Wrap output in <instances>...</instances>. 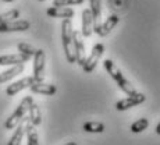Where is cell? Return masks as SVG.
Wrapping results in <instances>:
<instances>
[{
    "label": "cell",
    "mask_w": 160,
    "mask_h": 145,
    "mask_svg": "<svg viewBox=\"0 0 160 145\" xmlns=\"http://www.w3.org/2000/svg\"><path fill=\"white\" fill-rule=\"evenodd\" d=\"M93 32V20H92V14L89 8H85L82 11V28H81V34L85 38H89Z\"/></svg>",
    "instance_id": "obj_14"
},
{
    "label": "cell",
    "mask_w": 160,
    "mask_h": 145,
    "mask_svg": "<svg viewBox=\"0 0 160 145\" xmlns=\"http://www.w3.org/2000/svg\"><path fill=\"white\" fill-rule=\"evenodd\" d=\"M103 66H104V69H106V71L110 74V77L114 80L116 84L118 85V88L121 89L124 94H127L128 96H132V95L137 94V89H135V87L131 84L130 81H128L127 78H125L124 75H122L121 70L116 66L114 61L110 60V59H106V60L103 61Z\"/></svg>",
    "instance_id": "obj_1"
},
{
    "label": "cell",
    "mask_w": 160,
    "mask_h": 145,
    "mask_svg": "<svg viewBox=\"0 0 160 145\" xmlns=\"http://www.w3.org/2000/svg\"><path fill=\"white\" fill-rule=\"evenodd\" d=\"M46 14L53 18H63V20H71L75 11L70 7H50L46 10Z\"/></svg>",
    "instance_id": "obj_13"
},
{
    "label": "cell",
    "mask_w": 160,
    "mask_h": 145,
    "mask_svg": "<svg viewBox=\"0 0 160 145\" xmlns=\"http://www.w3.org/2000/svg\"><path fill=\"white\" fill-rule=\"evenodd\" d=\"M146 99V96L143 94H139V92H137L135 95H132V96H128V98H124V99L118 101L116 103V109L117 110H128L130 107H134V106H138V105L143 103Z\"/></svg>",
    "instance_id": "obj_9"
},
{
    "label": "cell",
    "mask_w": 160,
    "mask_h": 145,
    "mask_svg": "<svg viewBox=\"0 0 160 145\" xmlns=\"http://www.w3.org/2000/svg\"><path fill=\"white\" fill-rule=\"evenodd\" d=\"M28 56L22 53H15V54H4L0 56V66H18V64H24L29 61Z\"/></svg>",
    "instance_id": "obj_11"
},
{
    "label": "cell",
    "mask_w": 160,
    "mask_h": 145,
    "mask_svg": "<svg viewBox=\"0 0 160 145\" xmlns=\"http://www.w3.org/2000/svg\"><path fill=\"white\" fill-rule=\"evenodd\" d=\"M18 17H20V10H17V8L7 11V13L0 14V25H2L3 23H8V21H14V20H17Z\"/></svg>",
    "instance_id": "obj_22"
},
{
    "label": "cell",
    "mask_w": 160,
    "mask_h": 145,
    "mask_svg": "<svg viewBox=\"0 0 160 145\" xmlns=\"http://www.w3.org/2000/svg\"><path fill=\"white\" fill-rule=\"evenodd\" d=\"M45 64L46 54L42 49H36V53L33 56V78L36 82H43L45 80Z\"/></svg>",
    "instance_id": "obj_4"
},
{
    "label": "cell",
    "mask_w": 160,
    "mask_h": 145,
    "mask_svg": "<svg viewBox=\"0 0 160 145\" xmlns=\"http://www.w3.org/2000/svg\"><path fill=\"white\" fill-rule=\"evenodd\" d=\"M66 145H77V142H68V144H66Z\"/></svg>",
    "instance_id": "obj_26"
},
{
    "label": "cell",
    "mask_w": 160,
    "mask_h": 145,
    "mask_svg": "<svg viewBox=\"0 0 160 145\" xmlns=\"http://www.w3.org/2000/svg\"><path fill=\"white\" fill-rule=\"evenodd\" d=\"M28 113H29V122H31V124L33 126V127H36V126H39L42 123V113H41V109H39V106L33 102L32 105L29 106V110H28Z\"/></svg>",
    "instance_id": "obj_18"
},
{
    "label": "cell",
    "mask_w": 160,
    "mask_h": 145,
    "mask_svg": "<svg viewBox=\"0 0 160 145\" xmlns=\"http://www.w3.org/2000/svg\"><path fill=\"white\" fill-rule=\"evenodd\" d=\"M149 127V120L148 119H138L131 124V131L132 132H142Z\"/></svg>",
    "instance_id": "obj_21"
},
{
    "label": "cell",
    "mask_w": 160,
    "mask_h": 145,
    "mask_svg": "<svg viewBox=\"0 0 160 145\" xmlns=\"http://www.w3.org/2000/svg\"><path fill=\"white\" fill-rule=\"evenodd\" d=\"M72 42H74V53H75V61L79 66H84L85 60V44H84V36H82L81 31H72Z\"/></svg>",
    "instance_id": "obj_5"
},
{
    "label": "cell",
    "mask_w": 160,
    "mask_h": 145,
    "mask_svg": "<svg viewBox=\"0 0 160 145\" xmlns=\"http://www.w3.org/2000/svg\"><path fill=\"white\" fill-rule=\"evenodd\" d=\"M104 53V45L103 44H96L92 48V52L91 54L87 57V60H85L84 66H82V69H84L85 73H92L95 70V67H96L98 61L100 60V57L103 56Z\"/></svg>",
    "instance_id": "obj_6"
},
{
    "label": "cell",
    "mask_w": 160,
    "mask_h": 145,
    "mask_svg": "<svg viewBox=\"0 0 160 145\" xmlns=\"http://www.w3.org/2000/svg\"><path fill=\"white\" fill-rule=\"evenodd\" d=\"M33 84H36L33 77H25V78H21V80H18V81L8 85V87L6 88V94H7L8 96H14V95H17L18 92H21L22 89L31 88Z\"/></svg>",
    "instance_id": "obj_7"
},
{
    "label": "cell",
    "mask_w": 160,
    "mask_h": 145,
    "mask_svg": "<svg viewBox=\"0 0 160 145\" xmlns=\"http://www.w3.org/2000/svg\"><path fill=\"white\" fill-rule=\"evenodd\" d=\"M22 71H24V64H18V66H13L11 69L0 73V84H4V82L10 81L11 78L17 77L18 74H21Z\"/></svg>",
    "instance_id": "obj_17"
},
{
    "label": "cell",
    "mask_w": 160,
    "mask_h": 145,
    "mask_svg": "<svg viewBox=\"0 0 160 145\" xmlns=\"http://www.w3.org/2000/svg\"><path fill=\"white\" fill-rule=\"evenodd\" d=\"M87 132H95V134H99V132H103L104 131V124L100 122H87L84 126H82Z\"/></svg>",
    "instance_id": "obj_20"
},
{
    "label": "cell",
    "mask_w": 160,
    "mask_h": 145,
    "mask_svg": "<svg viewBox=\"0 0 160 145\" xmlns=\"http://www.w3.org/2000/svg\"><path fill=\"white\" fill-rule=\"evenodd\" d=\"M91 4V14H92V20H93V32L98 34V31L100 28V21H102V2L100 0H89Z\"/></svg>",
    "instance_id": "obj_10"
},
{
    "label": "cell",
    "mask_w": 160,
    "mask_h": 145,
    "mask_svg": "<svg viewBox=\"0 0 160 145\" xmlns=\"http://www.w3.org/2000/svg\"><path fill=\"white\" fill-rule=\"evenodd\" d=\"M3 2H14V0H3Z\"/></svg>",
    "instance_id": "obj_27"
},
{
    "label": "cell",
    "mask_w": 160,
    "mask_h": 145,
    "mask_svg": "<svg viewBox=\"0 0 160 145\" xmlns=\"http://www.w3.org/2000/svg\"><path fill=\"white\" fill-rule=\"evenodd\" d=\"M27 137H28V145H39V137H38V131L36 128L31 124L29 119L27 122Z\"/></svg>",
    "instance_id": "obj_19"
},
{
    "label": "cell",
    "mask_w": 160,
    "mask_h": 145,
    "mask_svg": "<svg viewBox=\"0 0 160 145\" xmlns=\"http://www.w3.org/2000/svg\"><path fill=\"white\" fill-rule=\"evenodd\" d=\"M72 23L71 20H63L61 23V41L66 59L70 64L75 63V53H74V42H72Z\"/></svg>",
    "instance_id": "obj_2"
},
{
    "label": "cell",
    "mask_w": 160,
    "mask_h": 145,
    "mask_svg": "<svg viewBox=\"0 0 160 145\" xmlns=\"http://www.w3.org/2000/svg\"><path fill=\"white\" fill-rule=\"evenodd\" d=\"M120 23V17L116 14H112L110 17H107L106 20H104V23L100 24V28L98 31V35L99 36H107L110 32H112L113 29L116 28V25Z\"/></svg>",
    "instance_id": "obj_12"
},
{
    "label": "cell",
    "mask_w": 160,
    "mask_h": 145,
    "mask_svg": "<svg viewBox=\"0 0 160 145\" xmlns=\"http://www.w3.org/2000/svg\"><path fill=\"white\" fill-rule=\"evenodd\" d=\"M156 132H158V134L160 135V123L158 124V127H156Z\"/></svg>",
    "instance_id": "obj_25"
},
{
    "label": "cell",
    "mask_w": 160,
    "mask_h": 145,
    "mask_svg": "<svg viewBox=\"0 0 160 145\" xmlns=\"http://www.w3.org/2000/svg\"><path fill=\"white\" fill-rule=\"evenodd\" d=\"M32 94H39V95H48L52 96L57 92V88L53 84H45V82H36L29 88Z\"/></svg>",
    "instance_id": "obj_15"
},
{
    "label": "cell",
    "mask_w": 160,
    "mask_h": 145,
    "mask_svg": "<svg viewBox=\"0 0 160 145\" xmlns=\"http://www.w3.org/2000/svg\"><path fill=\"white\" fill-rule=\"evenodd\" d=\"M32 103H33L32 96H25V98H24V99L21 101V103L18 105V107L13 112V115H11L7 120H6L4 128H7V130H11V128L17 127V126L20 124V123L27 117V113H28L29 106Z\"/></svg>",
    "instance_id": "obj_3"
},
{
    "label": "cell",
    "mask_w": 160,
    "mask_h": 145,
    "mask_svg": "<svg viewBox=\"0 0 160 145\" xmlns=\"http://www.w3.org/2000/svg\"><path fill=\"white\" fill-rule=\"evenodd\" d=\"M27 122H28V117H25V119L15 127L14 134L11 135V138H10V141H8L7 145H21V141H22V137H24L25 130H27Z\"/></svg>",
    "instance_id": "obj_16"
},
{
    "label": "cell",
    "mask_w": 160,
    "mask_h": 145,
    "mask_svg": "<svg viewBox=\"0 0 160 145\" xmlns=\"http://www.w3.org/2000/svg\"><path fill=\"white\" fill-rule=\"evenodd\" d=\"M84 0H53V7H67V6L82 4Z\"/></svg>",
    "instance_id": "obj_24"
},
{
    "label": "cell",
    "mask_w": 160,
    "mask_h": 145,
    "mask_svg": "<svg viewBox=\"0 0 160 145\" xmlns=\"http://www.w3.org/2000/svg\"><path fill=\"white\" fill-rule=\"evenodd\" d=\"M17 49L20 50V53L25 54V56H28V57L35 56V53H36V49L33 48V46H31V45H28V44H25V42H21V44H18Z\"/></svg>",
    "instance_id": "obj_23"
},
{
    "label": "cell",
    "mask_w": 160,
    "mask_h": 145,
    "mask_svg": "<svg viewBox=\"0 0 160 145\" xmlns=\"http://www.w3.org/2000/svg\"><path fill=\"white\" fill-rule=\"evenodd\" d=\"M31 23L28 20H14L8 23H3L0 25V32H24L28 31Z\"/></svg>",
    "instance_id": "obj_8"
},
{
    "label": "cell",
    "mask_w": 160,
    "mask_h": 145,
    "mask_svg": "<svg viewBox=\"0 0 160 145\" xmlns=\"http://www.w3.org/2000/svg\"><path fill=\"white\" fill-rule=\"evenodd\" d=\"M38 2H45V0H38Z\"/></svg>",
    "instance_id": "obj_28"
}]
</instances>
